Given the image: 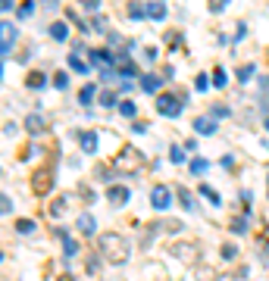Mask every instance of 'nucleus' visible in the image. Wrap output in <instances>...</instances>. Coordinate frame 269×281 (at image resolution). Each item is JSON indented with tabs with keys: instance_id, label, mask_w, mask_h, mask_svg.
I'll return each mask as SVG.
<instances>
[{
	"instance_id": "obj_1",
	"label": "nucleus",
	"mask_w": 269,
	"mask_h": 281,
	"mask_svg": "<svg viewBox=\"0 0 269 281\" xmlns=\"http://www.w3.org/2000/svg\"><path fill=\"white\" fill-rule=\"evenodd\" d=\"M97 256L110 266H125L132 259V244L129 237L119 234V231H104L97 237Z\"/></svg>"
},
{
	"instance_id": "obj_2",
	"label": "nucleus",
	"mask_w": 269,
	"mask_h": 281,
	"mask_svg": "<svg viewBox=\"0 0 269 281\" xmlns=\"http://www.w3.org/2000/svg\"><path fill=\"white\" fill-rule=\"evenodd\" d=\"M141 166H144V156H141V153L134 150V147H122V150L110 159L113 175H138Z\"/></svg>"
},
{
	"instance_id": "obj_3",
	"label": "nucleus",
	"mask_w": 269,
	"mask_h": 281,
	"mask_svg": "<svg viewBox=\"0 0 269 281\" xmlns=\"http://www.w3.org/2000/svg\"><path fill=\"white\" fill-rule=\"evenodd\" d=\"M185 109V97L179 94H163V97H157V113H163L166 119H179Z\"/></svg>"
},
{
	"instance_id": "obj_4",
	"label": "nucleus",
	"mask_w": 269,
	"mask_h": 281,
	"mask_svg": "<svg viewBox=\"0 0 269 281\" xmlns=\"http://www.w3.org/2000/svg\"><path fill=\"white\" fill-rule=\"evenodd\" d=\"M31 187H35L38 197H47L50 187H54V172H50V169H38L35 178H31Z\"/></svg>"
},
{
	"instance_id": "obj_5",
	"label": "nucleus",
	"mask_w": 269,
	"mask_h": 281,
	"mask_svg": "<svg viewBox=\"0 0 269 281\" xmlns=\"http://www.w3.org/2000/svg\"><path fill=\"white\" fill-rule=\"evenodd\" d=\"M107 200H110L113 209H122L125 203L132 200V191H129L125 184H110V191H107Z\"/></svg>"
},
{
	"instance_id": "obj_6",
	"label": "nucleus",
	"mask_w": 269,
	"mask_h": 281,
	"mask_svg": "<svg viewBox=\"0 0 269 281\" xmlns=\"http://www.w3.org/2000/svg\"><path fill=\"white\" fill-rule=\"evenodd\" d=\"M16 44V28H13V22H0V56H10V50Z\"/></svg>"
},
{
	"instance_id": "obj_7",
	"label": "nucleus",
	"mask_w": 269,
	"mask_h": 281,
	"mask_svg": "<svg viewBox=\"0 0 269 281\" xmlns=\"http://www.w3.org/2000/svg\"><path fill=\"white\" fill-rule=\"evenodd\" d=\"M150 206L154 209H169L172 206V191L166 184H157L154 191H150Z\"/></svg>"
},
{
	"instance_id": "obj_8",
	"label": "nucleus",
	"mask_w": 269,
	"mask_h": 281,
	"mask_svg": "<svg viewBox=\"0 0 269 281\" xmlns=\"http://www.w3.org/2000/svg\"><path fill=\"white\" fill-rule=\"evenodd\" d=\"M160 84H163V75H154V72L141 75V91H144V94H157Z\"/></svg>"
},
{
	"instance_id": "obj_9",
	"label": "nucleus",
	"mask_w": 269,
	"mask_h": 281,
	"mask_svg": "<svg viewBox=\"0 0 269 281\" xmlns=\"http://www.w3.org/2000/svg\"><path fill=\"white\" fill-rule=\"evenodd\" d=\"M147 19L150 22H163L166 19V3L163 0H150L147 3Z\"/></svg>"
},
{
	"instance_id": "obj_10",
	"label": "nucleus",
	"mask_w": 269,
	"mask_h": 281,
	"mask_svg": "<svg viewBox=\"0 0 269 281\" xmlns=\"http://www.w3.org/2000/svg\"><path fill=\"white\" fill-rule=\"evenodd\" d=\"M44 128H47V122H44V116H41V113H31L28 119H25V131H28V134H41Z\"/></svg>"
},
{
	"instance_id": "obj_11",
	"label": "nucleus",
	"mask_w": 269,
	"mask_h": 281,
	"mask_svg": "<svg viewBox=\"0 0 269 281\" xmlns=\"http://www.w3.org/2000/svg\"><path fill=\"white\" fill-rule=\"evenodd\" d=\"M194 131H197V134H216L213 116H197V119H194Z\"/></svg>"
},
{
	"instance_id": "obj_12",
	"label": "nucleus",
	"mask_w": 269,
	"mask_h": 281,
	"mask_svg": "<svg viewBox=\"0 0 269 281\" xmlns=\"http://www.w3.org/2000/svg\"><path fill=\"white\" fill-rule=\"evenodd\" d=\"M79 231L81 234H94L97 231V219L91 216V212H81V216H79Z\"/></svg>"
},
{
	"instance_id": "obj_13",
	"label": "nucleus",
	"mask_w": 269,
	"mask_h": 281,
	"mask_svg": "<svg viewBox=\"0 0 269 281\" xmlns=\"http://www.w3.org/2000/svg\"><path fill=\"white\" fill-rule=\"evenodd\" d=\"M260 109H263V116H269V75L260 78Z\"/></svg>"
},
{
	"instance_id": "obj_14",
	"label": "nucleus",
	"mask_w": 269,
	"mask_h": 281,
	"mask_svg": "<svg viewBox=\"0 0 269 281\" xmlns=\"http://www.w3.org/2000/svg\"><path fill=\"white\" fill-rule=\"evenodd\" d=\"M69 69H72V72H79V75H88V72H91V66H88V63H81L79 50H72V53H69Z\"/></svg>"
},
{
	"instance_id": "obj_15",
	"label": "nucleus",
	"mask_w": 269,
	"mask_h": 281,
	"mask_svg": "<svg viewBox=\"0 0 269 281\" xmlns=\"http://www.w3.org/2000/svg\"><path fill=\"white\" fill-rule=\"evenodd\" d=\"M50 38H54L56 44H63V41L69 38V25H66V22H54V25H50Z\"/></svg>"
},
{
	"instance_id": "obj_16",
	"label": "nucleus",
	"mask_w": 269,
	"mask_h": 281,
	"mask_svg": "<svg viewBox=\"0 0 269 281\" xmlns=\"http://www.w3.org/2000/svg\"><path fill=\"white\" fill-rule=\"evenodd\" d=\"M200 197H204L210 206H222V197H219V194H216L210 184H200Z\"/></svg>"
},
{
	"instance_id": "obj_17",
	"label": "nucleus",
	"mask_w": 269,
	"mask_h": 281,
	"mask_svg": "<svg viewBox=\"0 0 269 281\" xmlns=\"http://www.w3.org/2000/svg\"><path fill=\"white\" fill-rule=\"evenodd\" d=\"M79 141H81V150L85 153H97V131H85Z\"/></svg>"
},
{
	"instance_id": "obj_18",
	"label": "nucleus",
	"mask_w": 269,
	"mask_h": 281,
	"mask_svg": "<svg viewBox=\"0 0 269 281\" xmlns=\"http://www.w3.org/2000/svg\"><path fill=\"white\" fill-rule=\"evenodd\" d=\"M144 16H147V3H138V0H132V3H129V19L141 22Z\"/></svg>"
},
{
	"instance_id": "obj_19",
	"label": "nucleus",
	"mask_w": 269,
	"mask_h": 281,
	"mask_svg": "<svg viewBox=\"0 0 269 281\" xmlns=\"http://www.w3.org/2000/svg\"><path fill=\"white\" fill-rule=\"evenodd\" d=\"M97 103L107 106V109H113V106H119V94H116V91H104V94L97 97Z\"/></svg>"
},
{
	"instance_id": "obj_20",
	"label": "nucleus",
	"mask_w": 269,
	"mask_h": 281,
	"mask_svg": "<svg viewBox=\"0 0 269 281\" xmlns=\"http://www.w3.org/2000/svg\"><path fill=\"white\" fill-rule=\"evenodd\" d=\"M25 84H28L31 91H41V88L47 84V75H44V72H31L28 78H25Z\"/></svg>"
},
{
	"instance_id": "obj_21",
	"label": "nucleus",
	"mask_w": 269,
	"mask_h": 281,
	"mask_svg": "<svg viewBox=\"0 0 269 281\" xmlns=\"http://www.w3.org/2000/svg\"><path fill=\"white\" fill-rule=\"evenodd\" d=\"M94 94H97V84H85V88L79 91V103H81V106H88L91 100H97Z\"/></svg>"
},
{
	"instance_id": "obj_22",
	"label": "nucleus",
	"mask_w": 269,
	"mask_h": 281,
	"mask_svg": "<svg viewBox=\"0 0 269 281\" xmlns=\"http://www.w3.org/2000/svg\"><path fill=\"white\" fill-rule=\"evenodd\" d=\"M207 169H210V163H207L204 156H194V159L188 163V172H191V175H204Z\"/></svg>"
},
{
	"instance_id": "obj_23",
	"label": "nucleus",
	"mask_w": 269,
	"mask_h": 281,
	"mask_svg": "<svg viewBox=\"0 0 269 281\" xmlns=\"http://www.w3.org/2000/svg\"><path fill=\"white\" fill-rule=\"evenodd\" d=\"M60 237H63V253H66V256H75V253H79V244H75L66 231H60Z\"/></svg>"
},
{
	"instance_id": "obj_24",
	"label": "nucleus",
	"mask_w": 269,
	"mask_h": 281,
	"mask_svg": "<svg viewBox=\"0 0 269 281\" xmlns=\"http://www.w3.org/2000/svg\"><path fill=\"white\" fill-rule=\"evenodd\" d=\"M232 234H247V219L244 216H238V219H232Z\"/></svg>"
},
{
	"instance_id": "obj_25",
	"label": "nucleus",
	"mask_w": 269,
	"mask_h": 281,
	"mask_svg": "<svg viewBox=\"0 0 269 281\" xmlns=\"http://www.w3.org/2000/svg\"><path fill=\"white\" fill-rule=\"evenodd\" d=\"M229 84V75H225V69H213V88H225Z\"/></svg>"
},
{
	"instance_id": "obj_26",
	"label": "nucleus",
	"mask_w": 269,
	"mask_h": 281,
	"mask_svg": "<svg viewBox=\"0 0 269 281\" xmlns=\"http://www.w3.org/2000/svg\"><path fill=\"white\" fill-rule=\"evenodd\" d=\"M119 113H122L125 119H134V113H138V106H134V100H122V103H119Z\"/></svg>"
},
{
	"instance_id": "obj_27",
	"label": "nucleus",
	"mask_w": 269,
	"mask_h": 281,
	"mask_svg": "<svg viewBox=\"0 0 269 281\" xmlns=\"http://www.w3.org/2000/svg\"><path fill=\"white\" fill-rule=\"evenodd\" d=\"M254 72H257V66H254V63L241 66V69H238V81H250V78H254Z\"/></svg>"
},
{
	"instance_id": "obj_28",
	"label": "nucleus",
	"mask_w": 269,
	"mask_h": 281,
	"mask_svg": "<svg viewBox=\"0 0 269 281\" xmlns=\"http://www.w3.org/2000/svg\"><path fill=\"white\" fill-rule=\"evenodd\" d=\"M169 163H172V166H182V163H185V147H172V150H169Z\"/></svg>"
},
{
	"instance_id": "obj_29",
	"label": "nucleus",
	"mask_w": 269,
	"mask_h": 281,
	"mask_svg": "<svg viewBox=\"0 0 269 281\" xmlns=\"http://www.w3.org/2000/svg\"><path fill=\"white\" fill-rule=\"evenodd\" d=\"M16 231H19V234H31V231H35V222H31V219H22V222H16Z\"/></svg>"
},
{
	"instance_id": "obj_30",
	"label": "nucleus",
	"mask_w": 269,
	"mask_h": 281,
	"mask_svg": "<svg viewBox=\"0 0 269 281\" xmlns=\"http://www.w3.org/2000/svg\"><path fill=\"white\" fill-rule=\"evenodd\" d=\"M229 113H232V109L225 106V103H216L213 109H210V116H213V119H225V116H229Z\"/></svg>"
},
{
	"instance_id": "obj_31",
	"label": "nucleus",
	"mask_w": 269,
	"mask_h": 281,
	"mask_svg": "<svg viewBox=\"0 0 269 281\" xmlns=\"http://www.w3.org/2000/svg\"><path fill=\"white\" fill-rule=\"evenodd\" d=\"M31 13H35V0H25V3L19 6V19H28Z\"/></svg>"
},
{
	"instance_id": "obj_32",
	"label": "nucleus",
	"mask_w": 269,
	"mask_h": 281,
	"mask_svg": "<svg viewBox=\"0 0 269 281\" xmlns=\"http://www.w3.org/2000/svg\"><path fill=\"white\" fill-rule=\"evenodd\" d=\"M194 88H197V91H210V75H207V72H200L197 78H194Z\"/></svg>"
},
{
	"instance_id": "obj_33",
	"label": "nucleus",
	"mask_w": 269,
	"mask_h": 281,
	"mask_svg": "<svg viewBox=\"0 0 269 281\" xmlns=\"http://www.w3.org/2000/svg\"><path fill=\"white\" fill-rule=\"evenodd\" d=\"M179 197H182V206L188 209V212H194V197H191L188 191H179Z\"/></svg>"
},
{
	"instance_id": "obj_34",
	"label": "nucleus",
	"mask_w": 269,
	"mask_h": 281,
	"mask_svg": "<svg viewBox=\"0 0 269 281\" xmlns=\"http://www.w3.org/2000/svg\"><path fill=\"white\" fill-rule=\"evenodd\" d=\"M54 88H56V91H66V88H69V75H66V72H60V75L54 78Z\"/></svg>"
},
{
	"instance_id": "obj_35",
	"label": "nucleus",
	"mask_w": 269,
	"mask_h": 281,
	"mask_svg": "<svg viewBox=\"0 0 269 281\" xmlns=\"http://www.w3.org/2000/svg\"><path fill=\"white\" fill-rule=\"evenodd\" d=\"M0 206H3V216H10V212H13V200H10V194H0Z\"/></svg>"
},
{
	"instance_id": "obj_36",
	"label": "nucleus",
	"mask_w": 269,
	"mask_h": 281,
	"mask_svg": "<svg viewBox=\"0 0 269 281\" xmlns=\"http://www.w3.org/2000/svg\"><path fill=\"white\" fill-rule=\"evenodd\" d=\"M235 256H238L235 244H222V259H235Z\"/></svg>"
},
{
	"instance_id": "obj_37",
	"label": "nucleus",
	"mask_w": 269,
	"mask_h": 281,
	"mask_svg": "<svg viewBox=\"0 0 269 281\" xmlns=\"http://www.w3.org/2000/svg\"><path fill=\"white\" fill-rule=\"evenodd\" d=\"M85 272H88V275H97V256H88V262H85Z\"/></svg>"
},
{
	"instance_id": "obj_38",
	"label": "nucleus",
	"mask_w": 269,
	"mask_h": 281,
	"mask_svg": "<svg viewBox=\"0 0 269 281\" xmlns=\"http://www.w3.org/2000/svg\"><path fill=\"white\" fill-rule=\"evenodd\" d=\"M81 6H85L88 13H97L100 10V0H81Z\"/></svg>"
},
{
	"instance_id": "obj_39",
	"label": "nucleus",
	"mask_w": 269,
	"mask_h": 281,
	"mask_svg": "<svg viewBox=\"0 0 269 281\" xmlns=\"http://www.w3.org/2000/svg\"><path fill=\"white\" fill-rule=\"evenodd\" d=\"M244 35H247V25H244V22H238V28H235V44H238V41L244 38Z\"/></svg>"
},
{
	"instance_id": "obj_40",
	"label": "nucleus",
	"mask_w": 269,
	"mask_h": 281,
	"mask_svg": "<svg viewBox=\"0 0 269 281\" xmlns=\"http://www.w3.org/2000/svg\"><path fill=\"white\" fill-rule=\"evenodd\" d=\"M132 131H134V134H144L147 125H144V122H132Z\"/></svg>"
},
{
	"instance_id": "obj_41",
	"label": "nucleus",
	"mask_w": 269,
	"mask_h": 281,
	"mask_svg": "<svg viewBox=\"0 0 269 281\" xmlns=\"http://www.w3.org/2000/svg\"><path fill=\"white\" fill-rule=\"evenodd\" d=\"M0 10H3V13H10V10H13V0H0Z\"/></svg>"
},
{
	"instance_id": "obj_42",
	"label": "nucleus",
	"mask_w": 269,
	"mask_h": 281,
	"mask_svg": "<svg viewBox=\"0 0 269 281\" xmlns=\"http://www.w3.org/2000/svg\"><path fill=\"white\" fill-rule=\"evenodd\" d=\"M44 6H47V10H54V6H56V0H44Z\"/></svg>"
},
{
	"instance_id": "obj_43",
	"label": "nucleus",
	"mask_w": 269,
	"mask_h": 281,
	"mask_svg": "<svg viewBox=\"0 0 269 281\" xmlns=\"http://www.w3.org/2000/svg\"><path fill=\"white\" fill-rule=\"evenodd\" d=\"M263 128H266V131H269V116H263Z\"/></svg>"
},
{
	"instance_id": "obj_44",
	"label": "nucleus",
	"mask_w": 269,
	"mask_h": 281,
	"mask_svg": "<svg viewBox=\"0 0 269 281\" xmlns=\"http://www.w3.org/2000/svg\"><path fill=\"white\" fill-rule=\"evenodd\" d=\"M219 3H229V0H219Z\"/></svg>"
}]
</instances>
